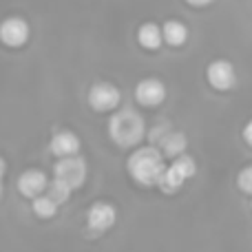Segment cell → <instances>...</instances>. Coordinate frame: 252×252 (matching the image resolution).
<instances>
[{
  "label": "cell",
  "instance_id": "obj_10",
  "mask_svg": "<svg viewBox=\"0 0 252 252\" xmlns=\"http://www.w3.org/2000/svg\"><path fill=\"white\" fill-rule=\"evenodd\" d=\"M49 184L51 182H49V177L42 170L29 168L18 177V190L25 197H29V199H35V197H40L44 190H49Z\"/></svg>",
  "mask_w": 252,
  "mask_h": 252
},
{
  "label": "cell",
  "instance_id": "obj_4",
  "mask_svg": "<svg viewBox=\"0 0 252 252\" xmlns=\"http://www.w3.org/2000/svg\"><path fill=\"white\" fill-rule=\"evenodd\" d=\"M195 173H197L195 159H192L190 155H182L166 168L164 177H161V182H159V188L164 192H177L179 188L186 184V179L192 177Z\"/></svg>",
  "mask_w": 252,
  "mask_h": 252
},
{
  "label": "cell",
  "instance_id": "obj_19",
  "mask_svg": "<svg viewBox=\"0 0 252 252\" xmlns=\"http://www.w3.org/2000/svg\"><path fill=\"white\" fill-rule=\"evenodd\" d=\"M190 7H208V4H213L215 0H186Z\"/></svg>",
  "mask_w": 252,
  "mask_h": 252
},
{
  "label": "cell",
  "instance_id": "obj_3",
  "mask_svg": "<svg viewBox=\"0 0 252 252\" xmlns=\"http://www.w3.org/2000/svg\"><path fill=\"white\" fill-rule=\"evenodd\" d=\"M87 175H89V166H87V161H84L80 155L62 157V159L56 164V168H53V177L60 179L62 184H66L71 190L84 186Z\"/></svg>",
  "mask_w": 252,
  "mask_h": 252
},
{
  "label": "cell",
  "instance_id": "obj_12",
  "mask_svg": "<svg viewBox=\"0 0 252 252\" xmlns=\"http://www.w3.org/2000/svg\"><path fill=\"white\" fill-rule=\"evenodd\" d=\"M161 153L164 157H170V159H177V157L186 155V148H188V139L182 130H170L168 135L164 137V142L159 144Z\"/></svg>",
  "mask_w": 252,
  "mask_h": 252
},
{
  "label": "cell",
  "instance_id": "obj_18",
  "mask_svg": "<svg viewBox=\"0 0 252 252\" xmlns=\"http://www.w3.org/2000/svg\"><path fill=\"white\" fill-rule=\"evenodd\" d=\"M244 139H246V144H248V146H252V120L244 126Z\"/></svg>",
  "mask_w": 252,
  "mask_h": 252
},
{
  "label": "cell",
  "instance_id": "obj_15",
  "mask_svg": "<svg viewBox=\"0 0 252 252\" xmlns=\"http://www.w3.org/2000/svg\"><path fill=\"white\" fill-rule=\"evenodd\" d=\"M31 210H33V215H38L40 219H51L58 215V204L49 195H40L31 201Z\"/></svg>",
  "mask_w": 252,
  "mask_h": 252
},
{
  "label": "cell",
  "instance_id": "obj_16",
  "mask_svg": "<svg viewBox=\"0 0 252 252\" xmlns=\"http://www.w3.org/2000/svg\"><path fill=\"white\" fill-rule=\"evenodd\" d=\"M47 195L51 197V199L56 201L58 206H60V204H64V201L71 197V188L66 186V184H62L60 179H56V177H53V182L49 184V190H47Z\"/></svg>",
  "mask_w": 252,
  "mask_h": 252
},
{
  "label": "cell",
  "instance_id": "obj_11",
  "mask_svg": "<svg viewBox=\"0 0 252 252\" xmlns=\"http://www.w3.org/2000/svg\"><path fill=\"white\" fill-rule=\"evenodd\" d=\"M49 148L60 159L62 157H73L80 151V137L75 133H71V130H60V133H56L51 137V146Z\"/></svg>",
  "mask_w": 252,
  "mask_h": 252
},
{
  "label": "cell",
  "instance_id": "obj_17",
  "mask_svg": "<svg viewBox=\"0 0 252 252\" xmlns=\"http://www.w3.org/2000/svg\"><path fill=\"white\" fill-rule=\"evenodd\" d=\"M237 186H239L241 192L252 195V166H246V168L237 175Z\"/></svg>",
  "mask_w": 252,
  "mask_h": 252
},
{
  "label": "cell",
  "instance_id": "obj_7",
  "mask_svg": "<svg viewBox=\"0 0 252 252\" xmlns=\"http://www.w3.org/2000/svg\"><path fill=\"white\" fill-rule=\"evenodd\" d=\"M135 102L137 104H142V106H159V104H164V100H166V87H164V82H159V80H155V78H146V80H142V82H137L135 84Z\"/></svg>",
  "mask_w": 252,
  "mask_h": 252
},
{
  "label": "cell",
  "instance_id": "obj_8",
  "mask_svg": "<svg viewBox=\"0 0 252 252\" xmlns=\"http://www.w3.org/2000/svg\"><path fill=\"white\" fill-rule=\"evenodd\" d=\"M118 221V210L106 201H95L87 210V223L93 232H106L115 226Z\"/></svg>",
  "mask_w": 252,
  "mask_h": 252
},
{
  "label": "cell",
  "instance_id": "obj_14",
  "mask_svg": "<svg viewBox=\"0 0 252 252\" xmlns=\"http://www.w3.org/2000/svg\"><path fill=\"white\" fill-rule=\"evenodd\" d=\"M161 31H164V42L168 44V47H184L188 40L186 25L179 20H168Z\"/></svg>",
  "mask_w": 252,
  "mask_h": 252
},
{
  "label": "cell",
  "instance_id": "obj_5",
  "mask_svg": "<svg viewBox=\"0 0 252 252\" xmlns=\"http://www.w3.org/2000/svg\"><path fill=\"white\" fill-rule=\"evenodd\" d=\"M120 100H122V93L111 82H95L89 89V104L97 113H106V111L118 109Z\"/></svg>",
  "mask_w": 252,
  "mask_h": 252
},
{
  "label": "cell",
  "instance_id": "obj_6",
  "mask_svg": "<svg viewBox=\"0 0 252 252\" xmlns=\"http://www.w3.org/2000/svg\"><path fill=\"white\" fill-rule=\"evenodd\" d=\"M206 80L213 89L217 91H232L237 87V71L230 62L226 60H215L206 69Z\"/></svg>",
  "mask_w": 252,
  "mask_h": 252
},
{
  "label": "cell",
  "instance_id": "obj_2",
  "mask_svg": "<svg viewBox=\"0 0 252 252\" xmlns=\"http://www.w3.org/2000/svg\"><path fill=\"white\" fill-rule=\"evenodd\" d=\"M144 135H146V122H144L142 113L135 109H120L109 120V137L118 144L120 148H135L142 144Z\"/></svg>",
  "mask_w": 252,
  "mask_h": 252
},
{
  "label": "cell",
  "instance_id": "obj_1",
  "mask_svg": "<svg viewBox=\"0 0 252 252\" xmlns=\"http://www.w3.org/2000/svg\"><path fill=\"white\" fill-rule=\"evenodd\" d=\"M126 168H128L130 177L137 184H142V186H159L168 166L164 164V153H159V148L139 146L128 157Z\"/></svg>",
  "mask_w": 252,
  "mask_h": 252
},
{
  "label": "cell",
  "instance_id": "obj_13",
  "mask_svg": "<svg viewBox=\"0 0 252 252\" xmlns=\"http://www.w3.org/2000/svg\"><path fill=\"white\" fill-rule=\"evenodd\" d=\"M137 40H139V44H142L144 49L155 51V49H159L161 42H164V31H161L157 25H153V22H146V25L139 27Z\"/></svg>",
  "mask_w": 252,
  "mask_h": 252
},
{
  "label": "cell",
  "instance_id": "obj_9",
  "mask_svg": "<svg viewBox=\"0 0 252 252\" xmlns=\"http://www.w3.org/2000/svg\"><path fill=\"white\" fill-rule=\"evenodd\" d=\"M0 40L11 49L27 44V40H29V25H27L25 18H18V16L7 18L2 22V27H0Z\"/></svg>",
  "mask_w": 252,
  "mask_h": 252
}]
</instances>
